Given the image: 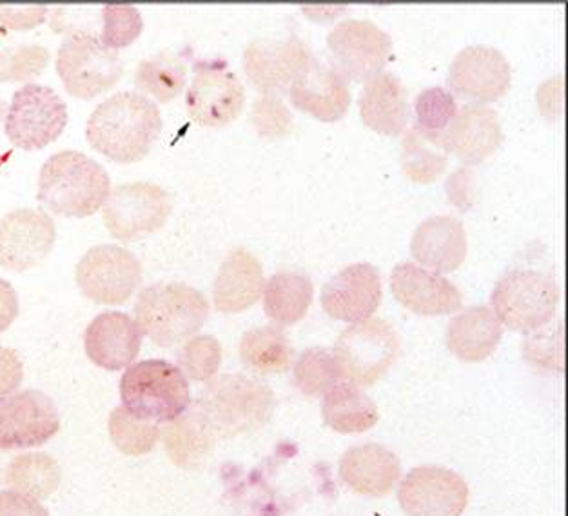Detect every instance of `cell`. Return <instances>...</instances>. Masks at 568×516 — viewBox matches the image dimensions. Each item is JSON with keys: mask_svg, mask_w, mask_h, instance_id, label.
<instances>
[{"mask_svg": "<svg viewBox=\"0 0 568 516\" xmlns=\"http://www.w3.org/2000/svg\"><path fill=\"white\" fill-rule=\"evenodd\" d=\"M162 131L159 105L148 97L122 91L97 105L85 136L93 150L120 164L139 162L150 153Z\"/></svg>", "mask_w": 568, "mask_h": 516, "instance_id": "obj_1", "label": "cell"}, {"mask_svg": "<svg viewBox=\"0 0 568 516\" xmlns=\"http://www.w3.org/2000/svg\"><path fill=\"white\" fill-rule=\"evenodd\" d=\"M110 175L104 165L80 151L51 155L39 175V201L60 216H90L110 196Z\"/></svg>", "mask_w": 568, "mask_h": 516, "instance_id": "obj_2", "label": "cell"}, {"mask_svg": "<svg viewBox=\"0 0 568 516\" xmlns=\"http://www.w3.org/2000/svg\"><path fill=\"white\" fill-rule=\"evenodd\" d=\"M142 335L160 347L190 341L210 316V301L202 291L180 282H159L140 291L135 304Z\"/></svg>", "mask_w": 568, "mask_h": 516, "instance_id": "obj_3", "label": "cell"}, {"mask_svg": "<svg viewBox=\"0 0 568 516\" xmlns=\"http://www.w3.org/2000/svg\"><path fill=\"white\" fill-rule=\"evenodd\" d=\"M191 406L204 416L216 436L256 432L275 413V393L245 375L215 376Z\"/></svg>", "mask_w": 568, "mask_h": 516, "instance_id": "obj_4", "label": "cell"}, {"mask_svg": "<svg viewBox=\"0 0 568 516\" xmlns=\"http://www.w3.org/2000/svg\"><path fill=\"white\" fill-rule=\"evenodd\" d=\"M120 398L131 415L168 424L191 406L190 382L171 362H136L120 378Z\"/></svg>", "mask_w": 568, "mask_h": 516, "instance_id": "obj_5", "label": "cell"}, {"mask_svg": "<svg viewBox=\"0 0 568 516\" xmlns=\"http://www.w3.org/2000/svg\"><path fill=\"white\" fill-rule=\"evenodd\" d=\"M559 299L558 284L544 271L510 270L496 282L490 310L501 326L530 333L552 321Z\"/></svg>", "mask_w": 568, "mask_h": 516, "instance_id": "obj_6", "label": "cell"}, {"mask_svg": "<svg viewBox=\"0 0 568 516\" xmlns=\"http://www.w3.org/2000/svg\"><path fill=\"white\" fill-rule=\"evenodd\" d=\"M342 378L354 386L371 387L382 381L399 355V336L389 322L367 318L342 331L334 344Z\"/></svg>", "mask_w": 568, "mask_h": 516, "instance_id": "obj_7", "label": "cell"}, {"mask_svg": "<svg viewBox=\"0 0 568 516\" xmlns=\"http://www.w3.org/2000/svg\"><path fill=\"white\" fill-rule=\"evenodd\" d=\"M57 71L71 97L91 101L119 82L122 61L99 36L75 33L60 45Z\"/></svg>", "mask_w": 568, "mask_h": 516, "instance_id": "obj_8", "label": "cell"}, {"mask_svg": "<svg viewBox=\"0 0 568 516\" xmlns=\"http://www.w3.org/2000/svg\"><path fill=\"white\" fill-rule=\"evenodd\" d=\"M331 70L345 82H367L379 75L393 57V41L371 21L338 22L327 37Z\"/></svg>", "mask_w": 568, "mask_h": 516, "instance_id": "obj_9", "label": "cell"}, {"mask_svg": "<svg viewBox=\"0 0 568 516\" xmlns=\"http://www.w3.org/2000/svg\"><path fill=\"white\" fill-rule=\"evenodd\" d=\"M68 124V105L48 85L26 84L16 91L6 115V135L20 150H42Z\"/></svg>", "mask_w": 568, "mask_h": 516, "instance_id": "obj_10", "label": "cell"}, {"mask_svg": "<svg viewBox=\"0 0 568 516\" xmlns=\"http://www.w3.org/2000/svg\"><path fill=\"white\" fill-rule=\"evenodd\" d=\"M171 196L151 182H130L110 191L104 202V224L122 242L136 241L164 226L170 219Z\"/></svg>", "mask_w": 568, "mask_h": 516, "instance_id": "obj_11", "label": "cell"}, {"mask_svg": "<svg viewBox=\"0 0 568 516\" xmlns=\"http://www.w3.org/2000/svg\"><path fill=\"white\" fill-rule=\"evenodd\" d=\"M77 284L90 301L124 304L142 282V264L130 250L100 244L85 251L75 270Z\"/></svg>", "mask_w": 568, "mask_h": 516, "instance_id": "obj_12", "label": "cell"}, {"mask_svg": "<svg viewBox=\"0 0 568 516\" xmlns=\"http://www.w3.org/2000/svg\"><path fill=\"white\" fill-rule=\"evenodd\" d=\"M245 90L239 77L224 61H199L191 82L185 108L200 125L220 128L239 119L244 110Z\"/></svg>", "mask_w": 568, "mask_h": 516, "instance_id": "obj_13", "label": "cell"}, {"mask_svg": "<svg viewBox=\"0 0 568 516\" xmlns=\"http://www.w3.org/2000/svg\"><path fill=\"white\" fill-rule=\"evenodd\" d=\"M314 55L298 37L255 39L245 48L244 70L262 95H284Z\"/></svg>", "mask_w": 568, "mask_h": 516, "instance_id": "obj_14", "label": "cell"}, {"mask_svg": "<svg viewBox=\"0 0 568 516\" xmlns=\"http://www.w3.org/2000/svg\"><path fill=\"white\" fill-rule=\"evenodd\" d=\"M398 500L409 516H462L469 504V486L447 467H414L399 486Z\"/></svg>", "mask_w": 568, "mask_h": 516, "instance_id": "obj_15", "label": "cell"}, {"mask_svg": "<svg viewBox=\"0 0 568 516\" xmlns=\"http://www.w3.org/2000/svg\"><path fill=\"white\" fill-rule=\"evenodd\" d=\"M513 70L507 57L490 45H469L454 57L447 75V84L454 95L489 104L509 91Z\"/></svg>", "mask_w": 568, "mask_h": 516, "instance_id": "obj_16", "label": "cell"}, {"mask_svg": "<svg viewBox=\"0 0 568 516\" xmlns=\"http://www.w3.org/2000/svg\"><path fill=\"white\" fill-rule=\"evenodd\" d=\"M59 429V409L45 393L26 389L0 402V449L42 446Z\"/></svg>", "mask_w": 568, "mask_h": 516, "instance_id": "obj_17", "label": "cell"}, {"mask_svg": "<svg viewBox=\"0 0 568 516\" xmlns=\"http://www.w3.org/2000/svg\"><path fill=\"white\" fill-rule=\"evenodd\" d=\"M55 222L39 210H16L0 221V266L11 271L36 267L55 244Z\"/></svg>", "mask_w": 568, "mask_h": 516, "instance_id": "obj_18", "label": "cell"}, {"mask_svg": "<svg viewBox=\"0 0 568 516\" xmlns=\"http://www.w3.org/2000/svg\"><path fill=\"white\" fill-rule=\"evenodd\" d=\"M384 296L379 271L356 262L338 271L322 290V307L334 321L364 322L376 313Z\"/></svg>", "mask_w": 568, "mask_h": 516, "instance_id": "obj_19", "label": "cell"}, {"mask_svg": "<svg viewBox=\"0 0 568 516\" xmlns=\"http://www.w3.org/2000/svg\"><path fill=\"white\" fill-rule=\"evenodd\" d=\"M396 301L416 315H450L464 304V296L449 279L416 262H399L390 273Z\"/></svg>", "mask_w": 568, "mask_h": 516, "instance_id": "obj_20", "label": "cell"}, {"mask_svg": "<svg viewBox=\"0 0 568 516\" xmlns=\"http://www.w3.org/2000/svg\"><path fill=\"white\" fill-rule=\"evenodd\" d=\"M84 346L93 364L108 372H120L139 356L142 331L128 313L104 311L85 330Z\"/></svg>", "mask_w": 568, "mask_h": 516, "instance_id": "obj_21", "label": "cell"}, {"mask_svg": "<svg viewBox=\"0 0 568 516\" xmlns=\"http://www.w3.org/2000/svg\"><path fill=\"white\" fill-rule=\"evenodd\" d=\"M294 108L322 122H338L351 108L347 82L316 57L290 85Z\"/></svg>", "mask_w": 568, "mask_h": 516, "instance_id": "obj_22", "label": "cell"}, {"mask_svg": "<svg viewBox=\"0 0 568 516\" xmlns=\"http://www.w3.org/2000/svg\"><path fill=\"white\" fill-rule=\"evenodd\" d=\"M504 141L499 117L493 108L467 104L458 108L444 133L445 148L465 164L474 165L493 155Z\"/></svg>", "mask_w": 568, "mask_h": 516, "instance_id": "obj_23", "label": "cell"}, {"mask_svg": "<svg viewBox=\"0 0 568 516\" xmlns=\"http://www.w3.org/2000/svg\"><path fill=\"white\" fill-rule=\"evenodd\" d=\"M410 255L422 267L436 273L458 270L467 256V233L464 224L450 215L425 219L414 231Z\"/></svg>", "mask_w": 568, "mask_h": 516, "instance_id": "obj_24", "label": "cell"}, {"mask_svg": "<svg viewBox=\"0 0 568 516\" xmlns=\"http://www.w3.org/2000/svg\"><path fill=\"white\" fill-rule=\"evenodd\" d=\"M402 476V462L387 447L362 444L351 447L339 461V478L351 492L379 498L393 492Z\"/></svg>", "mask_w": 568, "mask_h": 516, "instance_id": "obj_25", "label": "cell"}, {"mask_svg": "<svg viewBox=\"0 0 568 516\" xmlns=\"http://www.w3.org/2000/svg\"><path fill=\"white\" fill-rule=\"evenodd\" d=\"M358 104L364 124L378 133L398 136L409 125V91L390 71H382L365 82Z\"/></svg>", "mask_w": 568, "mask_h": 516, "instance_id": "obj_26", "label": "cell"}, {"mask_svg": "<svg viewBox=\"0 0 568 516\" xmlns=\"http://www.w3.org/2000/svg\"><path fill=\"white\" fill-rule=\"evenodd\" d=\"M264 267L251 251L236 247L225 256L213 286V302L222 313L250 310L264 293Z\"/></svg>", "mask_w": 568, "mask_h": 516, "instance_id": "obj_27", "label": "cell"}, {"mask_svg": "<svg viewBox=\"0 0 568 516\" xmlns=\"http://www.w3.org/2000/svg\"><path fill=\"white\" fill-rule=\"evenodd\" d=\"M504 326L489 306H473L447 326V347L464 362H484L496 352Z\"/></svg>", "mask_w": 568, "mask_h": 516, "instance_id": "obj_28", "label": "cell"}, {"mask_svg": "<svg viewBox=\"0 0 568 516\" xmlns=\"http://www.w3.org/2000/svg\"><path fill=\"white\" fill-rule=\"evenodd\" d=\"M322 415L325 424L342 435L369 432L379 421L376 402L351 382H339L325 393Z\"/></svg>", "mask_w": 568, "mask_h": 516, "instance_id": "obj_29", "label": "cell"}, {"mask_svg": "<svg viewBox=\"0 0 568 516\" xmlns=\"http://www.w3.org/2000/svg\"><path fill=\"white\" fill-rule=\"evenodd\" d=\"M216 438L207 421L193 406L175 421L168 422L164 429L165 452L173 464L184 469L202 466L213 452Z\"/></svg>", "mask_w": 568, "mask_h": 516, "instance_id": "obj_30", "label": "cell"}, {"mask_svg": "<svg viewBox=\"0 0 568 516\" xmlns=\"http://www.w3.org/2000/svg\"><path fill=\"white\" fill-rule=\"evenodd\" d=\"M314 286L302 271H276L264 286V311L278 326L302 321L313 304Z\"/></svg>", "mask_w": 568, "mask_h": 516, "instance_id": "obj_31", "label": "cell"}, {"mask_svg": "<svg viewBox=\"0 0 568 516\" xmlns=\"http://www.w3.org/2000/svg\"><path fill=\"white\" fill-rule=\"evenodd\" d=\"M240 358L244 366L258 375H276L290 370L294 350L282 327L264 326L245 331L240 342Z\"/></svg>", "mask_w": 568, "mask_h": 516, "instance_id": "obj_32", "label": "cell"}, {"mask_svg": "<svg viewBox=\"0 0 568 516\" xmlns=\"http://www.w3.org/2000/svg\"><path fill=\"white\" fill-rule=\"evenodd\" d=\"M449 164V151L445 148L444 135L436 136L410 125L405 130L402 168L414 184H430L444 175Z\"/></svg>", "mask_w": 568, "mask_h": 516, "instance_id": "obj_33", "label": "cell"}, {"mask_svg": "<svg viewBox=\"0 0 568 516\" xmlns=\"http://www.w3.org/2000/svg\"><path fill=\"white\" fill-rule=\"evenodd\" d=\"M60 478L59 462L45 453L17 456L6 472L8 486L37 500L53 495L59 489Z\"/></svg>", "mask_w": 568, "mask_h": 516, "instance_id": "obj_34", "label": "cell"}, {"mask_svg": "<svg viewBox=\"0 0 568 516\" xmlns=\"http://www.w3.org/2000/svg\"><path fill=\"white\" fill-rule=\"evenodd\" d=\"M187 82V65L180 55L160 51L140 62L135 71V85L156 101L170 102L179 97Z\"/></svg>", "mask_w": 568, "mask_h": 516, "instance_id": "obj_35", "label": "cell"}, {"mask_svg": "<svg viewBox=\"0 0 568 516\" xmlns=\"http://www.w3.org/2000/svg\"><path fill=\"white\" fill-rule=\"evenodd\" d=\"M293 381L304 395L320 396L339 384L342 373L331 350L310 347L294 362Z\"/></svg>", "mask_w": 568, "mask_h": 516, "instance_id": "obj_36", "label": "cell"}, {"mask_svg": "<svg viewBox=\"0 0 568 516\" xmlns=\"http://www.w3.org/2000/svg\"><path fill=\"white\" fill-rule=\"evenodd\" d=\"M108 429L116 449L130 456L148 455L160 438L159 424L131 415L122 406L111 412Z\"/></svg>", "mask_w": 568, "mask_h": 516, "instance_id": "obj_37", "label": "cell"}, {"mask_svg": "<svg viewBox=\"0 0 568 516\" xmlns=\"http://www.w3.org/2000/svg\"><path fill=\"white\" fill-rule=\"evenodd\" d=\"M222 366V346L215 336H193L179 352V370L185 378L210 382L219 375Z\"/></svg>", "mask_w": 568, "mask_h": 516, "instance_id": "obj_38", "label": "cell"}, {"mask_svg": "<svg viewBox=\"0 0 568 516\" xmlns=\"http://www.w3.org/2000/svg\"><path fill=\"white\" fill-rule=\"evenodd\" d=\"M416 124L429 135H444L454 117L458 113V104L449 90L442 85H433L422 91L414 101Z\"/></svg>", "mask_w": 568, "mask_h": 516, "instance_id": "obj_39", "label": "cell"}, {"mask_svg": "<svg viewBox=\"0 0 568 516\" xmlns=\"http://www.w3.org/2000/svg\"><path fill=\"white\" fill-rule=\"evenodd\" d=\"M50 62L44 45L20 44L0 50V82H26L39 77Z\"/></svg>", "mask_w": 568, "mask_h": 516, "instance_id": "obj_40", "label": "cell"}, {"mask_svg": "<svg viewBox=\"0 0 568 516\" xmlns=\"http://www.w3.org/2000/svg\"><path fill=\"white\" fill-rule=\"evenodd\" d=\"M144 28L140 11L133 6L108 4L102 8L100 41L110 50L125 48L139 39Z\"/></svg>", "mask_w": 568, "mask_h": 516, "instance_id": "obj_41", "label": "cell"}, {"mask_svg": "<svg viewBox=\"0 0 568 516\" xmlns=\"http://www.w3.org/2000/svg\"><path fill=\"white\" fill-rule=\"evenodd\" d=\"M525 358L541 370L564 372V322L530 331L524 342Z\"/></svg>", "mask_w": 568, "mask_h": 516, "instance_id": "obj_42", "label": "cell"}, {"mask_svg": "<svg viewBox=\"0 0 568 516\" xmlns=\"http://www.w3.org/2000/svg\"><path fill=\"white\" fill-rule=\"evenodd\" d=\"M251 124L260 136L280 139L293 130V115L280 97L262 95L251 110Z\"/></svg>", "mask_w": 568, "mask_h": 516, "instance_id": "obj_43", "label": "cell"}, {"mask_svg": "<svg viewBox=\"0 0 568 516\" xmlns=\"http://www.w3.org/2000/svg\"><path fill=\"white\" fill-rule=\"evenodd\" d=\"M24 378V367L13 350L0 346V402L13 395Z\"/></svg>", "mask_w": 568, "mask_h": 516, "instance_id": "obj_44", "label": "cell"}, {"mask_svg": "<svg viewBox=\"0 0 568 516\" xmlns=\"http://www.w3.org/2000/svg\"><path fill=\"white\" fill-rule=\"evenodd\" d=\"M0 516H50L37 498L19 492H0Z\"/></svg>", "mask_w": 568, "mask_h": 516, "instance_id": "obj_45", "label": "cell"}, {"mask_svg": "<svg viewBox=\"0 0 568 516\" xmlns=\"http://www.w3.org/2000/svg\"><path fill=\"white\" fill-rule=\"evenodd\" d=\"M48 8L30 6V8H6L0 6V22L11 30H28L44 22Z\"/></svg>", "mask_w": 568, "mask_h": 516, "instance_id": "obj_46", "label": "cell"}, {"mask_svg": "<svg viewBox=\"0 0 568 516\" xmlns=\"http://www.w3.org/2000/svg\"><path fill=\"white\" fill-rule=\"evenodd\" d=\"M19 315V296L10 282L0 279V335L16 322Z\"/></svg>", "mask_w": 568, "mask_h": 516, "instance_id": "obj_47", "label": "cell"}, {"mask_svg": "<svg viewBox=\"0 0 568 516\" xmlns=\"http://www.w3.org/2000/svg\"><path fill=\"white\" fill-rule=\"evenodd\" d=\"M6 113V102L0 99V121H2V117H4Z\"/></svg>", "mask_w": 568, "mask_h": 516, "instance_id": "obj_48", "label": "cell"}]
</instances>
